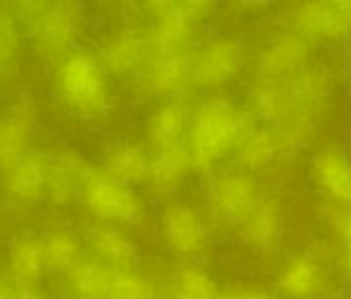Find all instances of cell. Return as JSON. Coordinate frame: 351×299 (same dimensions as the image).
I'll list each match as a JSON object with an SVG mask.
<instances>
[{"label":"cell","mask_w":351,"mask_h":299,"mask_svg":"<svg viewBox=\"0 0 351 299\" xmlns=\"http://www.w3.org/2000/svg\"><path fill=\"white\" fill-rule=\"evenodd\" d=\"M247 131V117L224 99L202 105L189 125L187 150L193 166L208 168L241 144Z\"/></svg>","instance_id":"obj_1"},{"label":"cell","mask_w":351,"mask_h":299,"mask_svg":"<svg viewBox=\"0 0 351 299\" xmlns=\"http://www.w3.org/2000/svg\"><path fill=\"white\" fill-rule=\"evenodd\" d=\"M60 90L84 115H99L107 107V80L101 64L90 53L66 57L58 70Z\"/></svg>","instance_id":"obj_2"},{"label":"cell","mask_w":351,"mask_h":299,"mask_svg":"<svg viewBox=\"0 0 351 299\" xmlns=\"http://www.w3.org/2000/svg\"><path fill=\"white\" fill-rule=\"evenodd\" d=\"M82 197L86 205L103 220L136 222L142 218V201L107 170H93L82 183Z\"/></svg>","instance_id":"obj_3"},{"label":"cell","mask_w":351,"mask_h":299,"mask_svg":"<svg viewBox=\"0 0 351 299\" xmlns=\"http://www.w3.org/2000/svg\"><path fill=\"white\" fill-rule=\"evenodd\" d=\"M259 203V187L249 172H220L210 185V205L220 218L243 224Z\"/></svg>","instance_id":"obj_4"},{"label":"cell","mask_w":351,"mask_h":299,"mask_svg":"<svg viewBox=\"0 0 351 299\" xmlns=\"http://www.w3.org/2000/svg\"><path fill=\"white\" fill-rule=\"evenodd\" d=\"M162 234L167 244L185 257L197 255L206 244V226L199 218V213L185 205V203H173L162 213Z\"/></svg>","instance_id":"obj_5"},{"label":"cell","mask_w":351,"mask_h":299,"mask_svg":"<svg viewBox=\"0 0 351 299\" xmlns=\"http://www.w3.org/2000/svg\"><path fill=\"white\" fill-rule=\"evenodd\" d=\"M29 27L39 45L47 51L66 49L76 31L74 12L66 6H43V8H29Z\"/></svg>","instance_id":"obj_6"},{"label":"cell","mask_w":351,"mask_h":299,"mask_svg":"<svg viewBox=\"0 0 351 299\" xmlns=\"http://www.w3.org/2000/svg\"><path fill=\"white\" fill-rule=\"evenodd\" d=\"M239 60H241V49L237 43L228 39L212 41L202 49V53L193 62L191 66L193 78L210 86L222 84L228 78H232V74L239 68Z\"/></svg>","instance_id":"obj_7"},{"label":"cell","mask_w":351,"mask_h":299,"mask_svg":"<svg viewBox=\"0 0 351 299\" xmlns=\"http://www.w3.org/2000/svg\"><path fill=\"white\" fill-rule=\"evenodd\" d=\"M317 183L337 201L351 203V158L341 150H323L313 160Z\"/></svg>","instance_id":"obj_8"},{"label":"cell","mask_w":351,"mask_h":299,"mask_svg":"<svg viewBox=\"0 0 351 299\" xmlns=\"http://www.w3.org/2000/svg\"><path fill=\"white\" fill-rule=\"evenodd\" d=\"M189 111L181 105H167L154 113L148 125V133L152 144L158 148V152L173 150L179 146H187V133H189Z\"/></svg>","instance_id":"obj_9"},{"label":"cell","mask_w":351,"mask_h":299,"mask_svg":"<svg viewBox=\"0 0 351 299\" xmlns=\"http://www.w3.org/2000/svg\"><path fill=\"white\" fill-rule=\"evenodd\" d=\"M296 25L311 35H337L351 27V4H313L296 12Z\"/></svg>","instance_id":"obj_10"},{"label":"cell","mask_w":351,"mask_h":299,"mask_svg":"<svg viewBox=\"0 0 351 299\" xmlns=\"http://www.w3.org/2000/svg\"><path fill=\"white\" fill-rule=\"evenodd\" d=\"M29 138L31 121L25 111L16 109L0 119V168L10 170L27 156Z\"/></svg>","instance_id":"obj_11"},{"label":"cell","mask_w":351,"mask_h":299,"mask_svg":"<svg viewBox=\"0 0 351 299\" xmlns=\"http://www.w3.org/2000/svg\"><path fill=\"white\" fill-rule=\"evenodd\" d=\"M51 181V162L41 154H27L8 170V187L21 199H33Z\"/></svg>","instance_id":"obj_12"},{"label":"cell","mask_w":351,"mask_h":299,"mask_svg":"<svg viewBox=\"0 0 351 299\" xmlns=\"http://www.w3.org/2000/svg\"><path fill=\"white\" fill-rule=\"evenodd\" d=\"M325 287V273L321 265L308 257L290 261L280 273V289L290 298H311Z\"/></svg>","instance_id":"obj_13"},{"label":"cell","mask_w":351,"mask_h":299,"mask_svg":"<svg viewBox=\"0 0 351 299\" xmlns=\"http://www.w3.org/2000/svg\"><path fill=\"white\" fill-rule=\"evenodd\" d=\"M117 273L103 263H76L70 267V281L84 298L111 299Z\"/></svg>","instance_id":"obj_14"},{"label":"cell","mask_w":351,"mask_h":299,"mask_svg":"<svg viewBox=\"0 0 351 299\" xmlns=\"http://www.w3.org/2000/svg\"><path fill=\"white\" fill-rule=\"evenodd\" d=\"M150 160L136 144H117L107 156V172L125 185L142 183L150 177Z\"/></svg>","instance_id":"obj_15"},{"label":"cell","mask_w":351,"mask_h":299,"mask_svg":"<svg viewBox=\"0 0 351 299\" xmlns=\"http://www.w3.org/2000/svg\"><path fill=\"white\" fill-rule=\"evenodd\" d=\"M90 242L99 257V263H103L115 271H128L136 261L134 244L115 230H109V228L95 230L90 236Z\"/></svg>","instance_id":"obj_16"},{"label":"cell","mask_w":351,"mask_h":299,"mask_svg":"<svg viewBox=\"0 0 351 299\" xmlns=\"http://www.w3.org/2000/svg\"><path fill=\"white\" fill-rule=\"evenodd\" d=\"M191 76L193 70L181 53H160L150 70V84L162 94H177Z\"/></svg>","instance_id":"obj_17"},{"label":"cell","mask_w":351,"mask_h":299,"mask_svg":"<svg viewBox=\"0 0 351 299\" xmlns=\"http://www.w3.org/2000/svg\"><path fill=\"white\" fill-rule=\"evenodd\" d=\"M308 47L298 37H284L278 39L267 47V51L261 57V70L267 76H282L290 74L296 66L302 64Z\"/></svg>","instance_id":"obj_18"},{"label":"cell","mask_w":351,"mask_h":299,"mask_svg":"<svg viewBox=\"0 0 351 299\" xmlns=\"http://www.w3.org/2000/svg\"><path fill=\"white\" fill-rule=\"evenodd\" d=\"M193 166L187 146L158 152L150 164V179L158 189H173Z\"/></svg>","instance_id":"obj_19"},{"label":"cell","mask_w":351,"mask_h":299,"mask_svg":"<svg viewBox=\"0 0 351 299\" xmlns=\"http://www.w3.org/2000/svg\"><path fill=\"white\" fill-rule=\"evenodd\" d=\"M47 267V259L43 252V244L35 240H21L12 248L10 257V269L19 283L29 285L37 281Z\"/></svg>","instance_id":"obj_20"},{"label":"cell","mask_w":351,"mask_h":299,"mask_svg":"<svg viewBox=\"0 0 351 299\" xmlns=\"http://www.w3.org/2000/svg\"><path fill=\"white\" fill-rule=\"evenodd\" d=\"M282 218L276 203H259V207L243 222V234L253 244H271L280 234Z\"/></svg>","instance_id":"obj_21"},{"label":"cell","mask_w":351,"mask_h":299,"mask_svg":"<svg viewBox=\"0 0 351 299\" xmlns=\"http://www.w3.org/2000/svg\"><path fill=\"white\" fill-rule=\"evenodd\" d=\"M142 51H144V41L140 37H136L134 33H121L107 43L105 62L109 64V68L117 72H125L132 70L142 60Z\"/></svg>","instance_id":"obj_22"},{"label":"cell","mask_w":351,"mask_h":299,"mask_svg":"<svg viewBox=\"0 0 351 299\" xmlns=\"http://www.w3.org/2000/svg\"><path fill=\"white\" fill-rule=\"evenodd\" d=\"M173 296L175 299H212L216 291L214 283L204 271L195 267H185L177 273L173 281Z\"/></svg>","instance_id":"obj_23"},{"label":"cell","mask_w":351,"mask_h":299,"mask_svg":"<svg viewBox=\"0 0 351 299\" xmlns=\"http://www.w3.org/2000/svg\"><path fill=\"white\" fill-rule=\"evenodd\" d=\"M43 252L47 259V265L60 267V269H70L78 261V242L72 234L68 232H51L45 236Z\"/></svg>","instance_id":"obj_24"},{"label":"cell","mask_w":351,"mask_h":299,"mask_svg":"<svg viewBox=\"0 0 351 299\" xmlns=\"http://www.w3.org/2000/svg\"><path fill=\"white\" fill-rule=\"evenodd\" d=\"M111 299H152V287L142 277L130 271H119Z\"/></svg>","instance_id":"obj_25"},{"label":"cell","mask_w":351,"mask_h":299,"mask_svg":"<svg viewBox=\"0 0 351 299\" xmlns=\"http://www.w3.org/2000/svg\"><path fill=\"white\" fill-rule=\"evenodd\" d=\"M12 47H14V33H12V25L6 16L0 14V74L4 70V66L8 64L10 55H12Z\"/></svg>","instance_id":"obj_26"},{"label":"cell","mask_w":351,"mask_h":299,"mask_svg":"<svg viewBox=\"0 0 351 299\" xmlns=\"http://www.w3.org/2000/svg\"><path fill=\"white\" fill-rule=\"evenodd\" d=\"M333 228L346 244V250H351V211H337L333 216Z\"/></svg>","instance_id":"obj_27"},{"label":"cell","mask_w":351,"mask_h":299,"mask_svg":"<svg viewBox=\"0 0 351 299\" xmlns=\"http://www.w3.org/2000/svg\"><path fill=\"white\" fill-rule=\"evenodd\" d=\"M0 299H16L14 289L8 283H4V281H0Z\"/></svg>","instance_id":"obj_28"},{"label":"cell","mask_w":351,"mask_h":299,"mask_svg":"<svg viewBox=\"0 0 351 299\" xmlns=\"http://www.w3.org/2000/svg\"><path fill=\"white\" fill-rule=\"evenodd\" d=\"M212 299H251V296H234V294H230V296H214Z\"/></svg>","instance_id":"obj_29"},{"label":"cell","mask_w":351,"mask_h":299,"mask_svg":"<svg viewBox=\"0 0 351 299\" xmlns=\"http://www.w3.org/2000/svg\"><path fill=\"white\" fill-rule=\"evenodd\" d=\"M346 269L351 275V250H346Z\"/></svg>","instance_id":"obj_30"},{"label":"cell","mask_w":351,"mask_h":299,"mask_svg":"<svg viewBox=\"0 0 351 299\" xmlns=\"http://www.w3.org/2000/svg\"><path fill=\"white\" fill-rule=\"evenodd\" d=\"M251 299H271V298H267V296H251Z\"/></svg>","instance_id":"obj_31"}]
</instances>
